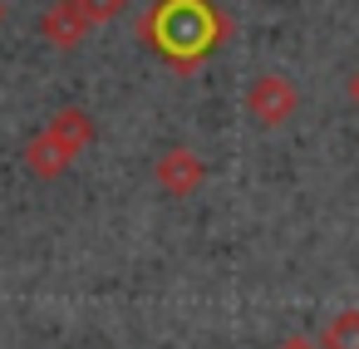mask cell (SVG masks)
<instances>
[{
    "label": "cell",
    "mask_w": 359,
    "mask_h": 349,
    "mask_svg": "<svg viewBox=\"0 0 359 349\" xmlns=\"http://www.w3.org/2000/svg\"><path fill=\"white\" fill-rule=\"evenodd\" d=\"M138 35L177 69H197L207 55L222 50V40L231 35V20L212 6V0H158L143 15Z\"/></svg>",
    "instance_id": "1"
},
{
    "label": "cell",
    "mask_w": 359,
    "mask_h": 349,
    "mask_svg": "<svg viewBox=\"0 0 359 349\" xmlns=\"http://www.w3.org/2000/svg\"><path fill=\"white\" fill-rule=\"evenodd\" d=\"M300 109V94L285 74H261L251 89H246V114L261 123V128H280L285 118H295Z\"/></svg>",
    "instance_id": "2"
},
{
    "label": "cell",
    "mask_w": 359,
    "mask_h": 349,
    "mask_svg": "<svg viewBox=\"0 0 359 349\" xmlns=\"http://www.w3.org/2000/svg\"><path fill=\"white\" fill-rule=\"evenodd\" d=\"M158 187L168 192V197H192L202 182H207V167H202V158L192 153V148H168L163 158H158Z\"/></svg>",
    "instance_id": "3"
},
{
    "label": "cell",
    "mask_w": 359,
    "mask_h": 349,
    "mask_svg": "<svg viewBox=\"0 0 359 349\" xmlns=\"http://www.w3.org/2000/svg\"><path fill=\"white\" fill-rule=\"evenodd\" d=\"M89 15L79 11V0H60V6L45 15V40L55 45V50H74L84 35H89Z\"/></svg>",
    "instance_id": "4"
},
{
    "label": "cell",
    "mask_w": 359,
    "mask_h": 349,
    "mask_svg": "<svg viewBox=\"0 0 359 349\" xmlns=\"http://www.w3.org/2000/svg\"><path fill=\"white\" fill-rule=\"evenodd\" d=\"M45 133H50L69 158H79V153L94 143V123H89V114H84V109H65V114H55V123H50Z\"/></svg>",
    "instance_id": "5"
},
{
    "label": "cell",
    "mask_w": 359,
    "mask_h": 349,
    "mask_svg": "<svg viewBox=\"0 0 359 349\" xmlns=\"http://www.w3.org/2000/svg\"><path fill=\"white\" fill-rule=\"evenodd\" d=\"M69 163H74V158H69L50 133H40V138H30V143H25V167H30L35 177H60Z\"/></svg>",
    "instance_id": "6"
},
{
    "label": "cell",
    "mask_w": 359,
    "mask_h": 349,
    "mask_svg": "<svg viewBox=\"0 0 359 349\" xmlns=\"http://www.w3.org/2000/svg\"><path fill=\"white\" fill-rule=\"evenodd\" d=\"M320 349H359V310H339V315L325 324Z\"/></svg>",
    "instance_id": "7"
},
{
    "label": "cell",
    "mask_w": 359,
    "mask_h": 349,
    "mask_svg": "<svg viewBox=\"0 0 359 349\" xmlns=\"http://www.w3.org/2000/svg\"><path fill=\"white\" fill-rule=\"evenodd\" d=\"M79 11H84L94 25H104V20H114V15L128 11V0H79Z\"/></svg>",
    "instance_id": "8"
},
{
    "label": "cell",
    "mask_w": 359,
    "mask_h": 349,
    "mask_svg": "<svg viewBox=\"0 0 359 349\" xmlns=\"http://www.w3.org/2000/svg\"><path fill=\"white\" fill-rule=\"evenodd\" d=\"M276 349H320V339H305V334H290V339H280Z\"/></svg>",
    "instance_id": "9"
},
{
    "label": "cell",
    "mask_w": 359,
    "mask_h": 349,
    "mask_svg": "<svg viewBox=\"0 0 359 349\" xmlns=\"http://www.w3.org/2000/svg\"><path fill=\"white\" fill-rule=\"evenodd\" d=\"M344 94H349V104H354V109H359V69H354V74H349V84H344Z\"/></svg>",
    "instance_id": "10"
},
{
    "label": "cell",
    "mask_w": 359,
    "mask_h": 349,
    "mask_svg": "<svg viewBox=\"0 0 359 349\" xmlns=\"http://www.w3.org/2000/svg\"><path fill=\"white\" fill-rule=\"evenodd\" d=\"M0 25H6V0H0Z\"/></svg>",
    "instance_id": "11"
}]
</instances>
